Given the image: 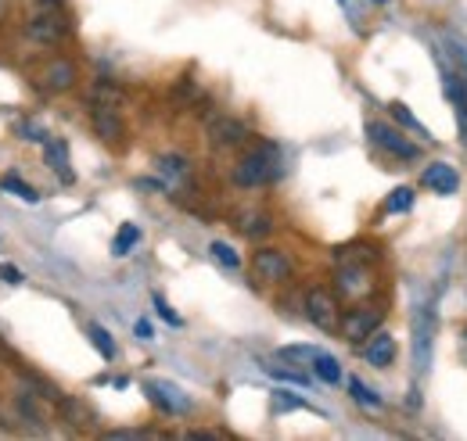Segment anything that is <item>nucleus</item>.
<instances>
[{"label":"nucleus","instance_id":"obj_1","mask_svg":"<svg viewBox=\"0 0 467 441\" xmlns=\"http://www.w3.org/2000/svg\"><path fill=\"white\" fill-rule=\"evenodd\" d=\"M281 172H285L281 151L274 144H259V148L241 155V162L234 166L231 179L234 187H241V190H255V187H266V183L281 179Z\"/></svg>","mask_w":467,"mask_h":441},{"label":"nucleus","instance_id":"obj_2","mask_svg":"<svg viewBox=\"0 0 467 441\" xmlns=\"http://www.w3.org/2000/svg\"><path fill=\"white\" fill-rule=\"evenodd\" d=\"M26 33L36 44H61L68 36V7H65V0H36V11L26 18Z\"/></svg>","mask_w":467,"mask_h":441},{"label":"nucleus","instance_id":"obj_3","mask_svg":"<svg viewBox=\"0 0 467 441\" xmlns=\"http://www.w3.org/2000/svg\"><path fill=\"white\" fill-rule=\"evenodd\" d=\"M302 313H306V320L317 327V331L324 333H335L338 331V323H342V309H338V294H331L327 287H309L306 294H302Z\"/></svg>","mask_w":467,"mask_h":441},{"label":"nucleus","instance_id":"obj_4","mask_svg":"<svg viewBox=\"0 0 467 441\" xmlns=\"http://www.w3.org/2000/svg\"><path fill=\"white\" fill-rule=\"evenodd\" d=\"M385 323V305H367V302H359V305H352L349 313L342 316V323H338V333L352 341V344H359V341H367L370 333L378 331Z\"/></svg>","mask_w":467,"mask_h":441},{"label":"nucleus","instance_id":"obj_5","mask_svg":"<svg viewBox=\"0 0 467 441\" xmlns=\"http://www.w3.org/2000/svg\"><path fill=\"white\" fill-rule=\"evenodd\" d=\"M367 137H370L374 148H381V151L392 155V159H403V162H417V159H420L417 144H410L400 126H389V122L370 118V122H367Z\"/></svg>","mask_w":467,"mask_h":441},{"label":"nucleus","instance_id":"obj_6","mask_svg":"<svg viewBox=\"0 0 467 441\" xmlns=\"http://www.w3.org/2000/svg\"><path fill=\"white\" fill-rule=\"evenodd\" d=\"M252 273L259 276L263 283H288L295 273V266L281 248H255V255H252Z\"/></svg>","mask_w":467,"mask_h":441},{"label":"nucleus","instance_id":"obj_7","mask_svg":"<svg viewBox=\"0 0 467 441\" xmlns=\"http://www.w3.org/2000/svg\"><path fill=\"white\" fill-rule=\"evenodd\" d=\"M335 287L346 302H363L374 291V273L367 270V262H342L335 273Z\"/></svg>","mask_w":467,"mask_h":441},{"label":"nucleus","instance_id":"obj_8","mask_svg":"<svg viewBox=\"0 0 467 441\" xmlns=\"http://www.w3.org/2000/svg\"><path fill=\"white\" fill-rule=\"evenodd\" d=\"M144 391H148V398H151L162 413H170V416L191 413V398L176 385H170V381H144Z\"/></svg>","mask_w":467,"mask_h":441},{"label":"nucleus","instance_id":"obj_9","mask_svg":"<svg viewBox=\"0 0 467 441\" xmlns=\"http://www.w3.org/2000/svg\"><path fill=\"white\" fill-rule=\"evenodd\" d=\"M76 79H79V68H76V61H68V57H55V61H47V65L40 68V87H44L47 94H65V90H72Z\"/></svg>","mask_w":467,"mask_h":441},{"label":"nucleus","instance_id":"obj_10","mask_svg":"<svg viewBox=\"0 0 467 441\" xmlns=\"http://www.w3.org/2000/svg\"><path fill=\"white\" fill-rule=\"evenodd\" d=\"M244 140H248V126H244L241 118L223 115V118H216V122L209 126V144H213L216 151H234V148H241Z\"/></svg>","mask_w":467,"mask_h":441},{"label":"nucleus","instance_id":"obj_11","mask_svg":"<svg viewBox=\"0 0 467 441\" xmlns=\"http://www.w3.org/2000/svg\"><path fill=\"white\" fill-rule=\"evenodd\" d=\"M420 187L431 190V194H439V198H450V194L461 190V172L453 166H446V162H431V166L420 172Z\"/></svg>","mask_w":467,"mask_h":441},{"label":"nucleus","instance_id":"obj_12","mask_svg":"<svg viewBox=\"0 0 467 441\" xmlns=\"http://www.w3.org/2000/svg\"><path fill=\"white\" fill-rule=\"evenodd\" d=\"M396 352H400V348H396V337L385 333L381 327L363 341V359H367L374 370H389V366L396 363Z\"/></svg>","mask_w":467,"mask_h":441},{"label":"nucleus","instance_id":"obj_13","mask_svg":"<svg viewBox=\"0 0 467 441\" xmlns=\"http://www.w3.org/2000/svg\"><path fill=\"white\" fill-rule=\"evenodd\" d=\"M442 79H446V97L453 105V115H457V129H461V140L467 144V87L461 83V76L442 65Z\"/></svg>","mask_w":467,"mask_h":441},{"label":"nucleus","instance_id":"obj_14","mask_svg":"<svg viewBox=\"0 0 467 441\" xmlns=\"http://www.w3.org/2000/svg\"><path fill=\"white\" fill-rule=\"evenodd\" d=\"M94 133L105 140V144H119L126 137V126L119 118V108H105V105H94Z\"/></svg>","mask_w":467,"mask_h":441},{"label":"nucleus","instance_id":"obj_15","mask_svg":"<svg viewBox=\"0 0 467 441\" xmlns=\"http://www.w3.org/2000/svg\"><path fill=\"white\" fill-rule=\"evenodd\" d=\"M44 162L58 176L61 183H72V166H68V144L65 140H44Z\"/></svg>","mask_w":467,"mask_h":441},{"label":"nucleus","instance_id":"obj_16","mask_svg":"<svg viewBox=\"0 0 467 441\" xmlns=\"http://www.w3.org/2000/svg\"><path fill=\"white\" fill-rule=\"evenodd\" d=\"M309 366H313L317 381H324V385H342V366H338V359H335V355L317 352V359H313Z\"/></svg>","mask_w":467,"mask_h":441},{"label":"nucleus","instance_id":"obj_17","mask_svg":"<svg viewBox=\"0 0 467 441\" xmlns=\"http://www.w3.org/2000/svg\"><path fill=\"white\" fill-rule=\"evenodd\" d=\"M389 111H392V118H396V126H403V129H410V133H417V137H424V140H431V133H428V126L413 115V111L403 105V101H392L389 105Z\"/></svg>","mask_w":467,"mask_h":441},{"label":"nucleus","instance_id":"obj_18","mask_svg":"<svg viewBox=\"0 0 467 441\" xmlns=\"http://www.w3.org/2000/svg\"><path fill=\"white\" fill-rule=\"evenodd\" d=\"M237 230H241L244 237H266V233L274 230V220H270L266 212H244V216L237 220Z\"/></svg>","mask_w":467,"mask_h":441},{"label":"nucleus","instance_id":"obj_19","mask_svg":"<svg viewBox=\"0 0 467 441\" xmlns=\"http://www.w3.org/2000/svg\"><path fill=\"white\" fill-rule=\"evenodd\" d=\"M0 190H7V194H15V198H22L26 205H36L40 201V190H33L22 176H15V172H7L4 179H0Z\"/></svg>","mask_w":467,"mask_h":441},{"label":"nucleus","instance_id":"obj_20","mask_svg":"<svg viewBox=\"0 0 467 441\" xmlns=\"http://www.w3.org/2000/svg\"><path fill=\"white\" fill-rule=\"evenodd\" d=\"M137 241H140V226H133V222H122L116 233V241H112V255L122 259V255H130L133 248H137Z\"/></svg>","mask_w":467,"mask_h":441},{"label":"nucleus","instance_id":"obj_21","mask_svg":"<svg viewBox=\"0 0 467 441\" xmlns=\"http://www.w3.org/2000/svg\"><path fill=\"white\" fill-rule=\"evenodd\" d=\"M317 352H320V348H313V344H288V348L277 352V359L288 363V366H309V363L317 359Z\"/></svg>","mask_w":467,"mask_h":441},{"label":"nucleus","instance_id":"obj_22","mask_svg":"<svg viewBox=\"0 0 467 441\" xmlns=\"http://www.w3.org/2000/svg\"><path fill=\"white\" fill-rule=\"evenodd\" d=\"M349 395L359 402V405H367V409H381L385 402H381V395L374 391V387H367L359 377H349Z\"/></svg>","mask_w":467,"mask_h":441},{"label":"nucleus","instance_id":"obj_23","mask_svg":"<svg viewBox=\"0 0 467 441\" xmlns=\"http://www.w3.org/2000/svg\"><path fill=\"white\" fill-rule=\"evenodd\" d=\"M122 101H126V94L119 90L116 83H105V79H101V83L94 87V105H105V108H119Z\"/></svg>","mask_w":467,"mask_h":441},{"label":"nucleus","instance_id":"obj_24","mask_svg":"<svg viewBox=\"0 0 467 441\" xmlns=\"http://www.w3.org/2000/svg\"><path fill=\"white\" fill-rule=\"evenodd\" d=\"M87 333H90L94 348L101 352V359H116V341H112V333L105 331L101 323H90V327H87Z\"/></svg>","mask_w":467,"mask_h":441},{"label":"nucleus","instance_id":"obj_25","mask_svg":"<svg viewBox=\"0 0 467 441\" xmlns=\"http://www.w3.org/2000/svg\"><path fill=\"white\" fill-rule=\"evenodd\" d=\"M413 209V187H396L389 198H385V212H410Z\"/></svg>","mask_w":467,"mask_h":441},{"label":"nucleus","instance_id":"obj_26","mask_svg":"<svg viewBox=\"0 0 467 441\" xmlns=\"http://www.w3.org/2000/svg\"><path fill=\"white\" fill-rule=\"evenodd\" d=\"M263 370H266L270 377H277V381H285V385L309 387V374H302V370H292V366H274V363H266Z\"/></svg>","mask_w":467,"mask_h":441},{"label":"nucleus","instance_id":"obj_27","mask_svg":"<svg viewBox=\"0 0 467 441\" xmlns=\"http://www.w3.org/2000/svg\"><path fill=\"white\" fill-rule=\"evenodd\" d=\"M209 251H213V259H216L220 266H227V270H237V266H241V255L234 251L227 241H213V244H209Z\"/></svg>","mask_w":467,"mask_h":441},{"label":"nucleus","instance_id":"obj_28","mask_svg":"<svg viewBox=\"0 0 467 441\" xmlns=\"http://www.w3.org/2000/svg\"><path fill=\"white\" fill-rule=\"evenodd\" d=\"M159 172L170 176V179H183V176L191 172V166H187V159H180V155H162V159H159Z\"/></svg>","mask_w":467,"mask_h":441},{"label":"nucleus","instance_id":"obj_29","mask_svg":"<svg viewBox=\"0 0 467 441\" xmlns=\"http://www.w3.org/2000/svg\"><path fill=\"white\" fill-rule=\"evenodd\" d=\"M274 409H281V413H288V409H309V402L295 398L288 391H274Z\"/></svg>","mask_w":467,"mask_h":441},{"label":"nucleus","instance_id":"obj_30","mask_svg":"<svg viewBox=\"0 0 467 441\" xmlns=\"http://www.w3.org/2000/svg\"><path fill=\"white\" fill-rule=\"evenodd\" d=\"M0 280H4V283H11V287H18V283L26 280V273H22L18 266H11V262H0Z\"/></svg>","mask_w":467,"mask_h":441},{"label":"nucleus","instance_id":"obj_31","mask_svg":"<svg viewBox=\"0 0 467 441\" xmlns=\"http://www.w3.org/2000/svg\"><path fill=\"white\" fill-rule=\"evenodd\" d=\"M155 309H159V316H162V320H166V323H173V327H180V323H183V320H180V316H176L173 309H170V305H166V298H162V294H155Z\"/></svg>","mask_w":467,"mask_h":441},{"label":"nucleus","instance_id":"obj_32","mask_svg":"<svg viewBox=\"0 0 467 441\" xmlns=\"http://www.w3.org/2000/svg\"><path fill=\"white\" fill-rule=\"evenodd\" d=\"M133 331H137L140 341H151V337H155V331H151V323H148V320H137V327H133Z\"/></svg>","mask_w":467,"mask_h":441},{"label":"nucleus","instance_id":"obj_33","mask_svg":"<svg viewBox=\"0 0 467 441\" xmlns=\"http://www.w3.org/2000/svg\"><path fill=\"white\" fill-rule=\"evenodd\" d=\"M109 438H151V431H109Z\"/></svg>","mask_w":467,"mask_h":441},{"label":"nucleus","instance_id":"obj_34","mask_svg":"<svg viewBox=\"0 0 467 441\" xmlns=\"http://www.w3.org/2000/svg\"><path fill=\"white\" fill-rule=\"evenodd\" d=\"M338 4H342V7H346V11H352V4H349V0H338Z\"/></svg>","mask_w":467,"mask_h":441},{"label":"nucleus","instance_id":"obj_35","mask_svg":"<svg viewBox=\"0 0 467 441\" xmlns=\"http://www.w3.org/2000/svg\"><path fill=\"white\" fill-rule=\"evenodd\" d=\"M374 4H392V0H374Z\"/></svg>","mask_w":467,"mask_h":441}]
</instances>
